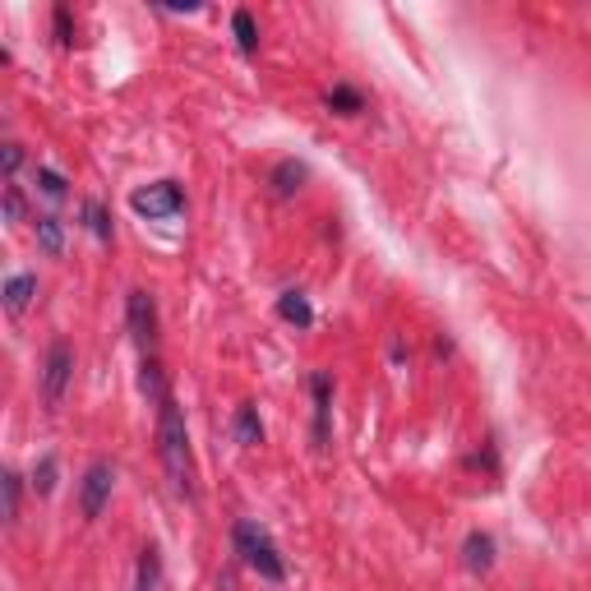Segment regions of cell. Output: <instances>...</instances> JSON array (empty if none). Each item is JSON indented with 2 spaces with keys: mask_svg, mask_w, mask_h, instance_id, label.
Returning <instances> with one entry per match:
<instances>
[{
  "mask_svg": "<svg viewBox=\"0 0 591 591\" xmlns=\"http://www.w3.org/2000/svg\"><path fill=\"white\" fill-rule=\"evenodd\" d=\"M232 541H236V554L245 559V564H250L264 582H287V559L277 554V545H273V536L264 532L259 522H236L232 526Z\"/></svg>",
  "mask_w": 591,
  "mask_h": 591,
  "instance_id": "2",
  "label": "cell"
},
{
  "mask_svg": "<svg viewBox=\"0 0 591 591\" xmlns=\"http://www.w3.org/2000/svg\"><path fill=\"white\" fill-rule=\"evenodd\" d=\"M277 315H283L287 324H296V328H309V324H315V309H309L305 292H283V296H277Z\"/></svg>",
  "mask_w": 591,
  "mask_h": 591,
  "instance_id": "12",
  "label": "cell"
},
{
  "mask_svg": "<svg viewBox=\"0 0 591 591\" xmlns=\"http://www.w3.org/2000/svg\"><path fill=\"white\" fill-rule=\"evenodd\" d=\"M33 296H38V277L33 273H14L6 283V309H10V315H23V309L33 305Z\"/></svg>",
  "mask_w": 591,
  "mask_h": 591,
  "instance_id": "10",
  "label": "cell"
},
{
  "mask_svg": "<svg viewBox=\"0 0 591 591\" xmlns=\"http://www.w3.org/2000/svg\"><path fill=\"white\" fill-rule=\"evenodd\" d=\"M6 223H23V190H19V180H6Z\"/></svg>",
  "mask_w": 591,
  "mask_h": 591,
  "instance_id": "23",
  "label": "cell"
},
{
  "mask_svg": "<svg viewBox=\"0 0 591 591\" xmlns=\"http://www.w3.org/2000/svg\"><path fill=\"white\" fill-rule=\"evenodd\" d=\"M19 167H23V148L19 144H6V180H14Z\"/></svg>",
  "mask_w": 591,
  "mask_h": 591,
  "instance_id": "24",
  "label": "cell"
},
{
  "mask_svg": "<svg viewBox=\"0 0 591 591\" xmlns=\"http://www.w3.org/2000/svg\"><path fill=\"white\" fill-rule=\"evenodd\" d=\"M0 490H6V522L14 526L19 522V504H23V476L6 472V476H0Z\"/></svg>",
  "mask_w": 591,
  "mask_h": 591,
  "instance_id": "18",
  "label": "cell"
},
{
  "mask_svg": "<svg viewBox=\"0 0 591 591\" xmlns=\"http://www.w3.org/2000/svg\"><path fill=\"white\" fill-rule=\"evenodd\" d=\"M158 457L167 466V481L180 500H195V462H190V430L176 397L158 402Z\"/></svg>",
  "mask_w": 591,
  "mask_h": 591,
  "instance_id": "1",
  "label": "cell"
},
{
  "mask_svg": "<svg viewBox=\"0 0 591 591\" xmlns=\"http://www.w3.org/2000/svg\"><path fill=\"white\" fill-rule=\"evenodd\" d=\"M139 388H144L152 402L171 397V388H167V375H162V361H158V356H144V365H139Z\"/></svg>",
  "mask_w": 591,
  "mask_h": 591,
  "instance_id": "14",
  "label": "cell"
},
{
  "mask_svg": "<svg viewBox=\"0 0 591 591\" xmlns=\"http://www.w3.org/2000/svg\"><path fill=\"white\" fill-rule=\"evenodd\" d=\"M135 591H162V554H158V545H144Z\"/></svg>",
  "mask_w": 591,
  "mask_h": 591,
  "instance_id": "13",
  "label": "cell"
},
{
  "mask_svg": "<svg viewBox=\"0 0 591 591\" xmlns=\"http://www.w3.org/2000/svg\"><path fill=\"white\" fill-rule=\"evenodd\" d=\"M309 397H315V444H328V416H333V384L328 375H309Z\"/></svg>",
  "mask_w": 591,
  "mask_h": 591,
  "instance_id": "7",
  "label": "cell"
},
{
  "mask_svg": "<svg viewBox=\"0 0 591 591\" xmlns=\"http://www.w3.org/2000/svg\"><path fill=\"white\" fill-rule=\"evenodd\" d=\"M111 490H116V466L111 462H92L83 472V481H79V518L98 522L102 509L111 504Z\"/></svg>",
  "mask_w": 591,
  "mask_h": 591,
  "instance_id": "4",
  "label": "cell"
},
{
  "mask_svg": "<svg viewBox=\"0 0 591 591\" xmlns=\"http://www.w3.org/2000/svg\"><path fill=\"white\" fill-rule=\"evenodd\" d=\"M130 208L139 217H148V223H167V217H176L185 208V195H180L176 180H158V185H144V190H135Z\"/></svg>",
  "mask_w": 591,
  "mask_h": 591,
  "instance_id": "5",
  "label": "cell"
},
{
  "mask_svg": "<svg viewBox=\"0 0 591 591\" xmlns=\"http://www.w3.org/2000/svg\"><path fill=\"white\" fill-rule=\"evenodd\" d=\"M126 324H130V337L139 342L144 352L158 347V301L148 292H130L126 296Z\"/></svg>",
  "mask_w": 591,
  "mask_h": 591,
  "instance_id": "6",
  "label": "cell"
},
{
  "mask_svg": "<svg viewBox=\"0 0 591 591\" xmlns=\"http://www.w3.org/2000/svg\"><path fill=\"white\" fill-rule=\"evenodd\" d=\"M232 28H236V42H240V51L250 56V51L259 47V28H255V14H250V10H236V14H232Z\"/></svg>",
  "mask_w": 591,
  "mask_h": 591,
  "instance_id": "17",
  "label": "cell"
},
{
  "mask_svg": "<svg viewBox=\"0 0 591 591\" xmlns=\"http://www.w3.org/2000/svg\"><path fill=\"white\" fill-rule=\"evenodd\" d=\"M51 28H56V42H60V47H75V19H70L66 6L51 10Z\"/></svg>",
  "mask_w": 591,
  "mask_h": 591,
  "instance_id": "22",
  "label": "cell"
},
{
  "mask_svg": "<svg viewBox=\"0 0 591 591\" xmlns=\"http://www.w3.org/2000/svg\"><path fill=\"white\" fill-rule=\"evenodd\" d=\"M232 430H236V444H245V449L264 444V421H259V412H255V407H240V412H236V421H232Z\"/></svg>",
  "mask_w": 591,
  "mask_h": 591,
  "instance_id": "15",
  "label": "cell"
},
{
  "mask_svg": "<svg viewBox=\"0 0 591 591\" xmlns=\"http://www.w3.org/2000/svg\"><path fill=\"white\" fill-rule=\"evenodd\" d=\"M462 564L472 573H490L494 569V536L490 532H472L462 545Z\"/></svg>",
  "mask_w": 591,
  "mask_h": 591,
  "instance_id": "8",
  "label": "cell"
},
{
  "mask_svg": "<svg viewBox=\"0 0 591 591\" xmlns=\"http://www.w3.org/2000/svg\"><path fill=\"white\" fill-rule=\"evenodd\" d=\"M324 102H328L337 116H356V111H365V98H361V92H356L352 83H337Z\"/></svg>",
  "mask_w": 591,
  "mask_h": 591,
  "instance_id": "16",
  "label": "cell"
},
{
  "mask_svg": "<svg viewBox=\"0 0 591 591\" xmlns=\"http://www.w3.org/2000/svg\"><path fill=\"white\" fill-rule=\"evenodd\" d=\"M33 180H38V190H42L47 199H66V195H70V180L60 176V171H51V167H38Z\"/></svg>",
  "mask_w": 591,
  "mask_h": 591,
  "instance_id": "19",
  "label": "cell"
},
{
  "mask_svg": "<svg viewBox=\"0 0 591 591\" xmlns=\"http://www.w3.org/2000/svg\"><path fill=\"white\" fill-rule=\"evenodd\" d=\"M305 162H296V158H287V162H277L273 167V176H268V185H273V195H283V199H292L301 185H305Z\"/></svg>",
  "mask_w": 591,
  "mask_h": 591,
  "instance_id": "9",
  "label": "cell"
},
{
  "mask_svg": "<svg viewBox=\"0 0 591 591\" xmlns=\"http://www.w3.org/2000/svg\"><path fill=\"white\" fill-rule=\"evenodd\" d=\"M70 384H75V347L66 337H56L47 347V361H42V407L56 412L60 402H66Z\"/></svg>",
  "mask_w": 591,
  "mask_h": 591,
  "instance_id": "3",
  "label": "cell"
},
{
  "mask_svg": "<svg viewBox=\"0 0 591 591\" xmlns=\"http://www.w3.org/2000/svg\"><path fill=\"white\" fill-rule=\"evenodd\" d=\"M83 223H88V232L98 236V240H111V217H107V208L98 199L83 204Z\"/></svg>",
  "mask_w": 591,
  "mask_h": 591,
  "instance_id": "20",
  "label": "cell"
},
{
  "mask_svg": "<svg viewBox=\"0 0 591 591\" xmlns=\"http://www.w3.org/2000/svg\"><path fill=\"white\" fill-rule=\"evenodd\" d=\"M33 227H38V245H42V255H51V259L66 255V227H60V217H56V213H42Z\"/></svg>",
  "mask_w": 591,
  "mask_h": 591,
  "instance_id": "11",
  "label": "cell"
},
{
  "mask_svg": "<svg viewBox=\"0 0 591 591\" xmlns=\"http://www.w3.org/2000/svg\"><path fill=\"white\" fill-rule=\"evenodd\" d=\"M33 490L38 494H51L56 490V453H42L38 466H33Z\"/></svg>",
  "mask_w": 591,
  "mask_h": 591,
  "instance_id": "21",
  "label": "cell"
}]
</instances>
